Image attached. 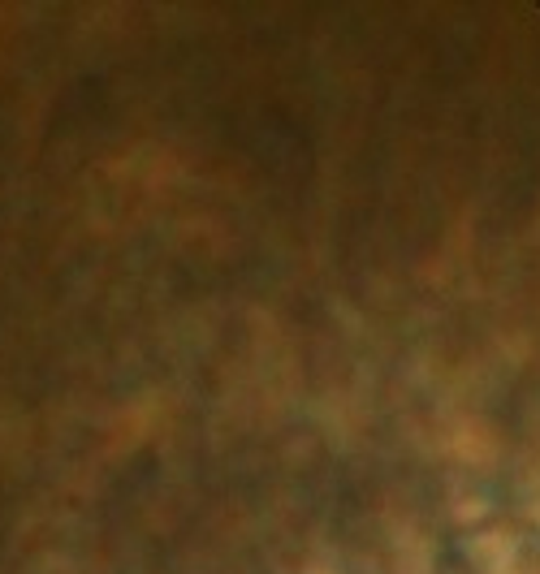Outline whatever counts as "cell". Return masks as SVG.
Instances as JSON below:
<instances>
[{"mask_svg":"<svg viewBox=\"0 0 540 574\" xmlns=\"http://www.w3.org/2000/svg\"><path fill=\"white\" fill-rule=\"evenodd\" d=\"M467 561L475 574H540V532L523 523H480L467 540Z\"/></svg>","mask_w":540,"mask_h":574,"instance_id":"obj_1","label":"cell"},{"mask_svg":"<svg viewBox=\"0 0 540 574\" xmlns=\"http://www.w3.org/2000/svg\"><path fill=\"white\" fill-rule=\"evenodd\" d=\"M436 453L454 462V467L467 471H489L501 453V441H497V427L475 415V410H454L436 424Z\"/></svg>","mask_w":540,"mask_h":574,"instance_id":"obj_2","label":"cell"},{"mask_svg":"<svg viewBox=\"0 0 540 574\" xmlns=\"http://www.w3.org/2000/svg\"><path fill=\"white\" fill-rule=\"evenodd\" d=\"M515 501H518V518L523 527L540 532V449L523 458L518 467V480H515Z\"/></svg>","mask_w":540,"mask_h":574,"instance_id":"obj_3","label":"cell"},{"mask_svg":"<svg viewBox=\"0 0 540 574\" xmlns=\"http://www.w3.org/2000/svg\"><path fill=\"white\" fill-rule=\"evenodd\" d=\"M299 574H342V566H338V561H328V557H316V561H307Z\"/></svg>","mask_w":540,"mask_h":574,"instance_id":"obj_4","label":"cell"}]
</instances>
